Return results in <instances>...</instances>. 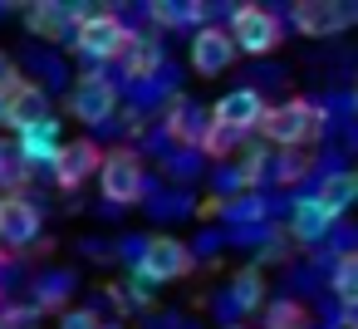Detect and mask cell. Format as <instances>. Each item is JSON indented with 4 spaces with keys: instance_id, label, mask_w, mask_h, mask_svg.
I'll use <instances>...</instances> for the list:
<instances>
[{
    "instance_id": "9",
    "label": "cell",
    "mask_w": 358,
    "mask_h": 329,
    "mask_svg": "<svg viewBox=\"0 0 358 329\" xmlns=\"http://www.w3.org/2000/svg\"><path fill=\"white\" fill-rule=\"evenodd\" d=\"M231 64H236V45H231L226 25H201V30L192 35V69H196L201 79H216V74H226Z\"/></svg>"
},
{
    "instance_id": "25",
    "label": "cell",
    "mask_w": 358,
    "mask_h": 329,
    "mask_svg": "<svg viewBox=\"0 0 358 329\" xmlns=\"http://www.w3.org/2000/svg\"><path fill=\"white\" fill-rule=\"evenodd\" d=\"M64 290H69V275H50V280H40V309H45V304H59Z\"/></svg>"
},
{
    "instance_id": "15",
    "label": "cell",
    "mask_w": 358,
    "mask_h": 329,
    "mask_svg": "<svg viewBox=\"0 0 358 329\" xmlns=\"http://www.w3.org/2000/svg\"><path fill=\"white\" fill-rule=\"evenodd\" d=\"M162 128H167V138L172 143H182V148H196V138L206 133V113H201V104H192V99H172V108H167V118H162Z\"/></svg>"
},
{
    "instance_id": "21",
    "label": "cell",
    "mask_w": 358,
    "mask_h": 329,
    "mask_svg": "<svg viewBox=\"0 0 358 329\" xmlns=\"http://www.w3.org/2000/svg\"><path fill=\"white\" fill-rule=\"evenodd\" d=\"M265 329H309V309L299 300H275L265 309Z\"/></svg>"
},
{
    "instance_id": "23",
    "label": "cell",
    "mask_w": 358,
    "mask_h": 329,
    "mask_svg": "<svg viewBox=\"0 0 358 329\" xmlns=\"http://www.w3.org/2000/svg\"><path fill=\"white\" fill-rule=\"evenodd\" d=\"M304 167H309V158H304V153H280V158H275V182H280V187H289Z\"/></svg>"
},
{
    "instance_id": "5",
    "label": "cell",
    "mask_w": 358,
    "mask_h": 329,
    "mask_svg": "<svg viewBox=\"0 0 358 329\" xmlns=\"http://www.w3.org/2000/svg\"><path fill=\"white\" fill-rule=\"evenodd\" d=\"M226 35H231L236 55H270V50L280 45V20H275L265 6H236Z\"/></svg>"
},
{
    "instance_id": "24",
    "label": "cell",
    "mask_w": 358,
    "mask_h": 329,
    "mask_svg": "<svg viewBox=\"0 0 358 329\" xmlns=\"http://www.w3.org/2000/svg\"><path fill=\"white\" fill-rule=\"evenodd\" d=\"M25 182V162H20V153H6V148H0V187H20Z\"/></svg>"
},
{
    "instance_id": "29",
    "label": "cell",
    "mask_w": 358,
    "mask_h": 329,
    "mask_svg": "<svg viewBox=\"0 0 358 329\" xmlns=\"http://www.w3.org/2000/svg\"><path fill=\"white\" fill-rule=\"evenodd\" d=\"M226 329H245V324H226Z\"/></svg>"
},
{
    "instance_id": "6",
    "label": "cell",
    "mask_w": 358,
    "mask_h": 329,
    "mask_svg": "<svg viewBox=\"0 0 358 329\" xmlns=\"http://www.w3.org/2000/svg\"><path fill=\"white\" fill-rule=\"evenodd\" d=\"M69 113H74L84 128L108 123V118L118 113V84L103 79V74H84V79L74 84V94H69Z\"/></svg>"
},
{
    "instance_id": "7",
    "label": "cell",
    "mask_w": 358,
    "mask_h": 329,
    "mask_svg": "<svg viewBox=\"0 0 358 329\" xmlns=\"http://www.w3.org/2000/svg\"><path fill=\"white\" fill-rule=\"evenodd\" d=\"M99 162H103V148L89 143V138L59 143V153H55V162H50V177H55V187L74 192V187H84V182L99 177Z\"/></svg>"
},
{
    "instance_id": "8",
    "label": "cell",
    "mask_w": 358,
    "mask_h": 329,
    "mask_svg": "<svg viewBox=\"0 0 358 329\" xmlns=\"http://www.w3.org/2000/svg\"><path fill=\"white\" fill-rule=\"evenodd\" d=\"M40 206L30 202V197H20V192H6L0 197V246H35L40 241Z\"/></svg>"
},
{
    "instance_id": "14",
    "label": "cell",
    "mask_w": 358,
    "mask_h": 329,
    "mask_svg": "<svg viewBox=\"0 0 358 329\" xmlns=\"http://www.w3.org/2000/svg\"><path fill=\"white\" fill-rule=\"evenodd\" d=\"M59 123L55 118H45V123H30V128H20V143H15V153H20V162L25 167H50L55 162V153H59Z\"/></svg>"
},
{
    "instance_id": "26",
    "label": "cell",
    "mask_w": 358,
    "mask_h": 329,
    "mask_svg": "<svg viewBox=\"0 0 358 329\" xmlns=\"http://www.w3.org/2000/svg\"><path fill=\"white\" fill-rule=\"evenodd\" d=\"M59 329H99V314L94 309H64Z\"/></svg>"
},
{
    "instance_id": "17",
    "label": "cell",
    "mask_w": 358,
    "mask_h": 329,
    "mask_svg": "<svg viewBox=\"0 0 358 329\" xmlns=\"http://www.w3.org/2000/svg\"><path fill=\"white\" fill-rule=\"evenodd\" d=\"M314 197H319V206H324V211L343 216V211L353 206V197H358V177H353V172H334V177H324V182H319V192H314Z\"/></svg>"
},
{
    "instance_id": "19",
    "label": "cell",
    "mask_w": 358,
    "mask_h": 329,
    "mask_svg": "<svg viewBox=\"0 0 358 329\" xmlns=\"http://www.w3.org/2000/svg\"><path fill=\"white\" fill-rule=\"evenodd\" d=\"M265 162H270V148H245L236 158V172L226 177V187H255L265 177Z\"/></svg>"
},
{
    "instance_id": "18",
    "label": "cell",
    "mask_w": 358,
    "mask_h": 329,
    "mask_svg": "<svg viewBox=\"0 0 358 329\" xmlns=\"http://www.w3.org/2000/svg\"><path fill=\"white\" fill-rule=\"evenodd\" d=\"M231 304H236V309H260V304H265V275H260V265L236 270V280H231Z\"/></svg>"
},
{
    "instance_id": "13",
    "label": "cell",
    "mask_w": 358,
    "mask_h": 329,
    "mask_svg": "<svg viewBox=\"0 0 358 329\" xmlns=\"http://www.w3.org/2000/svg\"><path fill=\"white\" fill-rule=\"evenodd\" d=\"M334 211H324L319 206V197H299L294 202V211H289V236L299 241V246H319L329 231H334Z\"/></svg>"
},
{
    "instance_id": "27",
    "label": "cell",
    "mask_w": 358,
    "mask_h": 329,
    "mask_svg": "<svg viewBox=\"0 0 358 329\" xmlns=\"http://www.w3.org/2000/svg\"><path fill=\"white\" fill-rule=\"evenodd\" d=\"M15 79H20V74H15V64H10V55H6V50H0V94H6V89H10Z\"/></svg>"
},
{
    "instance_id": "4",
    "label": "cell",
    "mask_w": 358,
    "mask_h": 329,
    "mask_svg": "<svg viewBox=\"0 0 358 329\" xmlns=\"http://www.w3.org/2000/svg\"><path fill=\"white\" fill-rule=\"evenodd\" d=\"M128 35H133V30L118 20V10H94V15H84V20L74 25L69 45H74L79 55H89V59L108 64V59H118V55H123Z\"/></svg>"
},
{
    "instance_id": "28",
    "label": "cell",
    "mask_w": 358,
    "mask_h": 329,
    "mask_svg": "<svg viewBox=\"0 0 358 329\" xmlns=\"http://www.w3.org/2000/svg\"><path fill=\"white\" fill-rule=\"evenodd\" d=\"M99 329H123V324H99Z\"/></svg>"
},
{
    "instance_id": "2",
    "label": "cell",
    "mask_w": 358,
    "mask_h": 329,
    "mask_svg": "<svg viewBox=\"0 0 358 329\" xmlns=\"http://www.w3.org/2000/svg\"><path fill=\"white\" fill-rule=\"evenodd\" d=\"M133 275L143 285H172V280L192 275V246L177 236H148L138 260H133Z\"/></svg>"
},
{
    "instance_id": "12",
    "label": "cell",
    "mask_w": 358,
    "mask_h": 329,
    "mask_svg": "<svg viewBox=\"0 0 358 329\" xmlns=\"http://www.w3.org/2000/svg\"><path fill=\"white\" fill-rule=\"evenodd\" d=\"M289 20L304 30V35H338L358 20V6H319V0H299L289 10Z\"/></svg>"
},
{
    "instance_id": "1",
    "label": "cell",
    "mask_w": 358,
    "mask_h": 329,
    "mask_svg": "<svg viewBox=\"0 0 358 329\" xmlns=\"http://www.w3.org/2000/svg\"><path fill=\"white\" fill-rule=\"evenodd\" d=\"M255 128L265 133V148H275V153H304L309 138H319L329 128V113L314 99H289V104H265V113H260Z\"/></svg>"
},
{
    "instance_id": "16",
    "label": "cell",
    "mask_w": 358,
    "mask_h": 329,
    "mask_svg": "<svg viewBox=\"0 0 358 329\" xmlns=\"http://www.w3.org/2000/svg\"><path fill=\"white\" fill-rule=\"evenodd\" d=\"M118 59H123V79H152L162 69V50H157L152 35H128Z\"/></svg>"
},
{
    "instance_id": "10",
    "label": "cell",
    "mask_w": 358,
    "mask_h": 329,
    "mask_svg": "<svg viewBox=\"0 0 358 329\" xmlns=\"http://www.w3.org/2000/svg\"><path fill=\"white\" fill-rule=\"evenodd\" d=\"M0 99H6V118H0V123H10L15 133L50 118V94H45V84H35V79H15Z\"/></svg>"
},
{
    "instance_id": "22",
    "label": "cell",
    "mask_w": 358,
    "mask_h": 329,
    "mask_svg": "<svg viewBox=\"0 0 358 329\" xmlns=\"http://www.w3.org/2000/svg\"><path fill=\"white\" fill-rule=\"evenodd\" d=\"M334 295H338L343 304L358 300V255H353V251H343V255L334 260Z\"/></svg>"
},
{
    "instance_id": "3",
    "label": "cell",
    "mask_w": 358,
    "mask_h": 329,
    "mask_svg": "<svg viewBox=\"0 0 358 329\" xmlns=\"http://www.w3.org/2000/svg\"><path fill=\"white\" fill-rule=\"evenodd\" d=\"M99 192H103L108 202H118V206H138V202L148 197L143 158H138L133 148H113V153H103V162H99Z\"/></svg>"
},
{
    "instance_id": "11",
    "label": "cell",
    "mask_w": 358,
    "mask_h": 329,
    "mask_svg": "<svg viewBox=\"0 0 358 329\" xmlns=\"http://www.w3.org/2000/svg\"><path fill=\"white\" fill-rule=\"evenodd\" d=\"M260 113H265L260 89H231V94H221V99L211 104V123H221V128H231V133H241V138L260 123Z\"/></svg>"
},
{
    "instance_id": "20",
    "label": "cell",
    "mask_w": 358,
    "mask_h": 329,
    "mask_svg": "<svg viewBox=\"0 0 358 329\" xmlns=\"http://www.w3.org/2000/svg\"><path fill=\"white\" fill-rule=\"evenodd\" d=\"M236 148H241V133H231V128H221V123L206 118V133L196 138V153H206V158H231Z\"/></svg>"
}]
</instances>
